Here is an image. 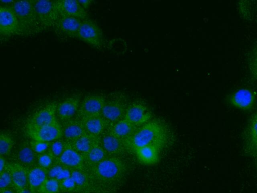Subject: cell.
Masks as SVG:
<instances>
[{
	"instance_id": "cell-1",
	"label": "cell",
	"mask_w": 257,
	"mask_h": 193,
	"mask_svg": "<svg viewBox=\"0 0 257 193\" xmlns=\"http://www.w3.org/2000/svg\"><path fill=\"white\" fill-rule=\"evenodd\" d=\"M168 138L165 126L157 121H149L138 128L125 142L126 148L134 152L136 149L150 144H158L162 147Z\"/></svg>"
},
{
	"instance_id": "cell-2",
	"label": "cell",
	"mask_w": 257,
	"mask_h": 193,
	"mask_svg": "<svg viewBox=\"0 0 257 193\" xmlns=\"http://www.w3.org/2000/svg\"><path fill=\"white\" fill-rule=\"evenodd\" d=\"M11 5L18 20L21 35H34L44 29L37 16L32 0L13 1Z\"/></svg>"
},
{
	"instance_id": "cell-3",
	"label": "cell",
	"mask_w": 257,
	"mask_h": 193,
	"mask_svg": "<svg viewBox=\"0 0 257 193\" xmlns=\"http://www.w3.org/2000/svg\"><path fill=\"white\" fill-rule=\"evenodd\" d=\"M93 172L101 181L116 183L125 177L127 167L122 160L116 157H107L95 165Z\"/></svg>"
},
{
	"instance_id": "cell-4",
	"label": "cell",
	"mask_w": 257,
	"mask_h": 193,
	"mask_svg": "<svg viewBox=\"0 0 257 193\" xmlns=\"http://www.w3.org/2000/svg\"><path fill=\"white\" fill-rule=\"evenodd\" d=\"M37 16L45 28L55 26L60 16L56 1L32 0Z\"/></svg>"
},
{
	"instance_id": "cell-5",
	"label": "cell",
	"mask_w": 257,
	"mask_h": 193,
	"mask_svg": "<svg viewBox=\"0 0 257 193\" xmlns=\"http://www.w3.org/2000/svg\"><path fill=\"white\" fill-rule=\"evenodd\" d=\"M12 4H1L0 9V33L2 36L21 35L19 22Z\"/></svg>"
},
{
	"instance_id": "cell-6",
	"label": "cell",
	"mask_w": 257,
	"mask_h": 193,
	"mask_svg": "<svg viewBox=\"0 0 257 193\" xmlns=\"http://www.w3.org/2000/svg\"><path fill=\"white\" fill-rule=\"evenodd\" d=\"M32 140L50 143L63 136L62 127L57 120L40 127L27 129Z\"/></svg>"
},
{
	"instance_id": "cell-7",
	"label": "cell",
	"mask_w": 257,
	"mask_h": 193,
	"mask_svg": "<svg viewBox=\"0 0 257 193\" xmlns=\"http://www.w3.org/2000/svg\"><path fill=\"white\" fill-rule=\"evenodd\" d=\"M124 99L114 96L106 101L101 115L107 121L113 123L124 118L127 106Z\"/></svg>"
},
{
	"instance_id": "cell-8",
	"label": "cell",
	"mask_w": 257,
	"mask_h": 193,
	"mask_svg": "<svg viewBox=\"0 0 257 193\" xmlns=\"http://www.w3.org/2000/svg\"><path fill=\"white\" fill-rule=\"evenodd\" d=\"M77 38L84 42L94 47L102 44V33L98 26L91 20H83Z\"/></svg>"
},
{
	"instance_id": "cell-9",
	"label": "cell",
	"mask_w": 257,
	"mask_h": 193,
	"mask_svg": "<svg viewBox=\"0 0 257 193\" xmlns=\"http://www.w3.org/2000/svg\"><path fill=\"white\" fill-rule=\"evenodd\" d=\"M152 114L148 107L141 101L132 103L127 107L123 119L136 126H141L149 122Z\"/></svg>"
},
{
	"instance_id": "cell-10",
	"label": "cell",
	"mask_w": 257,
	"mask_h": 193,
	"mask_svg": "<svg viewBox=\"0 0 257 193\" xmlns=\"http://www.w3.org/2000/svg\"><path fill=\"white\" fill-rule=\"evenodd\" d=\"M56 116V105L54 103H48L34 114L27 125V129L50 124L57 120Z\"/></svg>"
},
{
	"instance_id": "cell-11",
	"label": "cell",
	"mask_w": 257,
	"mask_h": 193,
	"mask_svg": "<svg viewBox=\"0 0 257 193\" xmlns=\"http://www.w3.org/2000/svg\"><path fill=\"white\" fill-rule=\"evenodd\" d=\"M106 100L99 94L86 96L80 105L78 113L83 118L101 115Z\"/></svg>"
},
{
	"instance_id": "cell-12",
	"label": "cell",
	"mask_w": 257,
	"mask_h": 193,
	"mask_svg": "<svg viewBox=\"0 0 257 193\" xmlns=\"http://www.w3.org/2000/svg\"><path fill=\"white\" fill-rule=\"evenodd\" d=\"M60 16L75 17L81 20L88 18L86 10L75 0L56 1Z\"/></svg>"
},
{
	"instance_id": "cell-13",
	"label": "cell",
	"mask_w": 257,
	"mask_h": 193,
	"mask_svg": "<svg viewBox=\"0 0 257 193\" xmlns=\"http://www.w3.org/2000/svg\"><path fill=\"white\" fill-rule=\"evenodd\" d=\"M80 105L78 96H69L56 105V115L60 120H70L78 113Z\"/></svg>"
},
{
	"instance_id": "cell-14",
	"label": "cell",
	"mask_w": 257,
	"mask_h": 193,
	"mask_svg": "<svg viewBox=\"0 0 257 193\" xmlns=\"http://www.w3.org/2000/svg\"><path fill=\"white\" fill-rule=\"evenodd\" d=\"M162 146L158 144H150L139 148L134 151L138 161L145 165H153L160 160V151Z\"/></svg>"
},
{
	"instance_id": "cell-15",
	"label": "cell",
	"mask_w": 257,
	"mask_h": 193,
	"mask_svg": "<svg viewBox=\"0 0 257 193\" xmlns=\"http://www.w3.org/2000/svg\"><path fill=\"white\" fill-rule=\"evenodd\" d=\"M58 160L59 163L70 169H81L83 165L84 157L72 146L66 144Z\"/></svg>"
},
{
	"instance_id": "cell-16",
	"label": "cell",
	"mask_w": 257,
	"mask_h": 193,
	"mask_svg": "<svg viewBox=\"0 0 257 193\" xmlns=\"http://www.w3.org/2000/svg\"><path fill=\"white\" fill-rule=\"evenodd\" d=\"M12 179V186L15 190L22 189L28 187V171L22 165L16 163L7 164Z\"/></svg>"
},
{
	"instance_id": "cell-17",
	"label": "cell",
	"mask_w": 257,
	"mask_h": 193,
	"mask_svg": "<svg viewBox=\"0 0 257 193\" xmlns=\"http://www.w3.org/2000/svg\"><path fill=\"white\" fill-rule=\"evenodd\" d=\"M82 20L75 17L60 16L55 26L64 35L77 38Z\"/></svg>"
},
{
	"instance_id": "cell-18",
	"label": "cell",
	"mask_w": 257,
	"mask_h": 193,
	"mask_svg": "<svg viewBox=\"0 0 257 193\" xmlns=\"http://www.w3.org/2000/svg\"><path fill=\"white\" fill-rule=\"evenodd\" d=\"M101 144L107 154L114 156L120 155L126 149L124 142L110 132L102 136Z\"/></svg>"
},
{
	"instance_id": "cell-19",
	"label": "cell",
	"mask_w": 257,
	"mask_h": 193,
	"mask_svg": "<svg viewBox=\"0 0 257 193\" xmlns=\"http://www.w3.org/2000/svg\"><path fill=\"white\" fill-rule=\"evenodd\" d=\"M27 171L28 187L32 193H37L48 178L47 170L38 166Z\"/></svg>"
},
{
	"instance_id": "cell-20",
	"label": "cell",
	"mask_w": 257,
	"mask_h": 193,
	"mask_svg": "<svg viewBox=\"0 0 257 193\" xmlns=\"http://www.w3.org/2000/svg\"><path fill=\"white\" fill-rule=\"evenodd\" d=\"M254 101V95L247 89H241L237 91L230 98L231 104L236 108L242 110L250 109Z\"/></svg>"
},
{
	"instance_id": "cell-21",
	"label": "cell",
	"mask_w": 257,
	"mask_h": 193,
	"mask_svg": "<svg viewBox=\"0 0 257 193\" xmlns=\"http://www.w3.org/2000/svg\"><path fill=\"white\" fill-rule=\"evenodd\" d=\"M82 122L86 133L95 137L103 132L107 123L101 115L83 118Z\"/></svg>"
},
{
	"instance_id": "cell-22",
	"label": "cell",
	"mask_w": 257,
	"mask_h": 193,
	"mask_svg": "<svg viewBox=\"0 0 257 193\" xmlns=\"http://www.w3.org/2000/svg\"><path fill=\"white\" fill-rule=\"evenodd\" d=\"M137 129V127L124 119L113 123L110 132L125 142Z\"/></svg>"
},
{
	"instance_id": "cell-23",
	"label": "cell",
	"mask_w": 257,
	"mask_h": 193,
	"mask_svg": "<svg viewBox=\"0 0 257 193\" xmlns=\"http://www.w3.org/2000/svg\"><path fill=\"white\" fill-rule=\"evenodd\" d=\"M62 129L65 138L72 141L86 133L82 121L69 120Z\"/></svg>"
},
{
	"instance_id": "cell-24",
	"label": "cell",
	"mask_w": 257,
	"mask_h": 193,
	"mask_svg": "<svg viewBox=\"0 0 257 193\" xmlns=\"http://www.w3.org/2000/svg\"><path fill=\"white\" fill-rule=\"evenodd\" d=\"M96 143L95 137L86 133L73 141L72 147L85 157Z\"/></svg>"
},
{
	"instance_id": "cell-25",
	"label": "cell",
	"mask_w": 257,
	"mask_h": 193,
	"mask_svg": "<svg viewBox=\"0 0 257 193\" xmlns=\"http://www.w3.org/2000/svg\"><path fill=\"white\" fill-rule=\"evenodd\" d=\"M18 158L20 162L25 166H31L35 162L36 153L30 145L23 144L18 151Z\"/></svg>"
},
{
	"instance_id": "cell-26",
	"label": "cell",
	"mask_w": 257,
	"mask_h": 193,
	"mask_svg": "<svg viewBox=\"0 0 257 193\" xmlns=\"http://www.w3.org/2000/svg\"><path fill=\"white\" fill-rule=\"evenodd\" d=\"M248 145L253 152L257 153V112L251 117L247 129Z\"/></svg>"
},
{
	"instance_id": "cell-27",
	"label": "cell",
	"mask_w": 257,
	"mask_h": 193,
	"mask_svg": "<svg viewBox=\"0 0 257 193\" xmlns=\"http://www.w3.org/2000/svg\"><path fill=\"white\" fill-rule=\"evenodd\" d=\"M107 153L102 146L96 143L85 157L89 162L95 165L107 158Z\"/></svg>"
},
{
	"instance_id": "cell-28",
	"label": "cell",
	"mask_w": 257,
	"mask_h": 193,
	"mask_svg": "<svg viewBox=\"0 0 257 193\" xmlns=\"http://www.w3.org/2000/svg\"><path fill=\"white\" fill-rule=\"evenodd\" d=\"M71 177L75 183L76 189H85L88 185L87 176L80 169H71Z\"/></svg>"
},
{
	"instance_id": "cell-29",
	"label": "cell",
	"mask_w": 257,
	"mask_h": 193,
	"mask_svg": "<svg viewBox=\"0 0 257 193\" xmlns=\"http://www.w3.org/2000/svg\"><path fill=\"white\" fill-rule=\"evenodd\" d=\"M14 144V141L9 134L1 133L0 136V154L5 156L8 155L11 151Z\"/></svg>"
},
{
	"instance_id": "cell-30",
	"label": "cell",
	"mask_w": 257,
	"mask_h": 193,
	"mask_svg": "<svg viewBox=\"0 0 257 193\" xmlns=\"http://www.w3.org/2000/svg\"><path fill=\"white\" fill-rule=\"evenodd\" d=\"M60 190V183L57 180L47 178L37 193H58Z\"/></svg>"
},
{
	"instance_id": "cell-31",
	"label": "cell",
	"mask_w": 257,
	"mask_h": 193,
	"mask_svg": "<svg viewBox=\"0 0 257 193\" xmlns=\"http://www.w3.org/2000/svg\"><path fill=\"white\" fill-rule=\"evenodd\" d=\"M66 144L61 140H55L50 143V154L54 158L59 159L63 152Z\"/></svg>"
},
{
	"instance_id": "cell-32",
	"label": "cell",
	"mask_w": 257,
	"mask_h": 193,
	"mask_svg": "<svg viewBox=\"0 0 257 193\" xmlns=\"http://www.w3.org/2000/svg\"><path fill=\"white\" fill-rule=\"evenodd\" d=\"M54 158L50 154L46 153L39 155L37 158L38 166L47 170L54 164Z\"/></svg>"
},
{
	"instance_id": "cell-33",
	"label": "cell",
	"mask_w": 257,
	"mask_h": 193,
	"mask_svg": "<svg viewBox=\"0 0 257 193\" xmlns=\"http://www.w3.org/2000/svg\"><path fill=\"white\" fill-rule=\"evenodd\" d=\"M12 185V179L10 172L7 167L0 172V188L1 190L9 188Z\"/></svg>"
},
{
	"instance_id": "cell-34",
	"label": "cell",
	"mask_w": 257,
	"mask_h": 193,
	"mask_svg": "<svg viewBox=\"0 0 257 193\" xmlns=\"http://www.w3.org/2000/svg\"><path fill=\"white\" fill-rule=\"evenodd\" d=\"M30 146L36 154L40 155L49 149L50 143L32 140Z\"/></svg>"
},
{
	"instance_id": "cell-35",
	"label": "cell",
	"mask_w": 257,
	"mask_h": 193,
	"mask_svg": "<svg viewBox=\"0 0 257 193\" xmlns=\"http://www.w3.org/2000/svg\"><path fill=\"white\" fill-rule=\"evenodd\" d=\"M64 168L65 166L60 163L54 164L47 170L48 178L57 179Z\"/></svg>"
},
{
	"instance_id": "cell-36",
	"label": "cell",
	"mask_w": 257,
	"mask_h": 193,
	"mask_svg": "<svg viewBox=\"0 0 257 193\" xmlns=\"http://www.w3.org/2000/svg\"><path fill=\"white\" fill-rule=\"evenodd\" d=\"M60 189L64 191H73L76 190L75 182L71 177L64 179L60 182Z\"/></svg>"
},
{
	"instance_id": "cell-37",
	"label": "cell",
	"mask_w": 257,
	"mask_h": 193,
	"mask_svg": "<svg viewBox=\"0 0 257 193\" xmlns=\"http://www.w3.org/2000/svg\"><path fill=\"white\" fill-rule=\"evenodd\" d=\"M250 66L252 73L257 78V48L255 50L251 56Z\"/></svg>"
},
{
	"instance_id": "cell-38",
	"label": "cell",
	"mask_w": 257,
	"mask_h": 193,
	"mask_svg": "<svg viewBox=\"0 0 257 193\" xmlns=\"http://www.w3.org/2000/svg\"><path fill=\"white\" fill-rule=\"evenodd\" d=\"M7 163L4 156H1L0 157V172L4 171L6 169L7 166Z\"/></svg>"
},
{
	"instance_id": "cell-39",
	"label": "cell",
	"mask_w": 257,
	"mask_h": 193,
	"mask_svg": "<svg viewBox=\"0 0 257 193\" xmlns=\"http://www.w3.org/2000/svg\"><path fill=\"white\" fill-rule=\"evenodd\" d=\"M78 2L85 10L89 8L91 2V1L89 0L78 1Z\"/></svg>"
},
{
	"instance_id": "cell-40",
	"label": "cell",
	"mask_w": 257,
	"mask_h": 193,
	"mask_svg": "<svg viewBox=\"0 0 257 193\" xmlns=\"http://www.w3.org/2000/svg\"><path fill=\"white\" fill-rule=\"evenodd\" d=\"M15 191L16 193H32L28 187Z\"/></svg>"
},
{
	"instance_id": "cell-41",
	"label": "cell",
	"mask_w": 257,
	"mask_h": 193,
	"mask_svg": "<svg viewBox=\"0 0 257 193\" xmlns=\"http://www.w3.org/2000/svg\"><path fill=\"white\" fill-rule=\"evenodd\" d=\"M1 193H16V191H14L13 190L9 188L1 190Z\"/></svg>"
}]
</instances>
